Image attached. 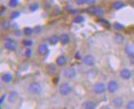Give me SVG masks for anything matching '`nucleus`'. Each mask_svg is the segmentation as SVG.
<instances>
[{
  "label": "nucleus",
  "instance_id": "a19ab883",
  "mask_svg": "<svg viewBox=\"0 0 134 109\" xmlns=\"http://www.w3.org/2000/svg\"><path fill=\"white\" fill-rule=\"evenodd\" d=\"M5 11H6V8H5L4 6H2V8H1V12H0V14L3 15V12H4Z\"/></svg>",
  "mask_w": 134,
  "mask_h": 109
},
{
  "label": "nucleus",
  "instance_id": "4be33fe9",
  "mask_svg": "<svg viewBox=\"0 0 134 109\" xmlns=\"http://www.w3.org/2000/svg\"><path fill=\"white\" fill-rule=\"evenodd\" d=\"M113 27H114V29H115V30H118V31H121V30H124V25H122L121 23H119V22H115V24L113 25Z\"/></svg>",
  "mask_w": 134,
  "mask_h": 109
},
{
  "label": "nucleus",
  "instance_id": "1a4fd4ad",
  "mask_svg": "<svg viewBox=\"0 0 134 109\" xmlns=\"http://www.w3.org/2000/svg\"><path fill=\"white\" fill-rule=\"evenodd\" d=\"M124 98L121 97H115L112 99V104L114 107H115L117 108H120L124 106Z\"/></svg>",
  "mask_w": 134,
  "mask_h": 109
},
{
  "label": "nucleus",
  "instance_id": "f8f14e48",
  "mask_svg": "<svg viewBox=\"0 0 134 109\" xmlns=\"http://www.w3.org/2000/svg\"><path fill=\"white\" fill-rule=\"evenodd\" d=\"M125 53L131 58L134 56V44H128L125 46Z\"/></svg>",
  "mask_w": 134,
  "mask_h": 109
},
{
  "label": "nucleus",
  "instance_id": "4c0bfd02",
  "mask_svg": "<svg viewBox=\"0 0 134 109\" xmlns=\"http://www.w3.org/2000/svg\"><path fill=\"white\" fill-rule=\"evenodd\" d=\"M97 2V0H87V4L88 5H92Z\"/></svg>",
  "mask_w": 134,
  "mask_h": 109
},
{
  "label": "nucleus",
  "instance_id": "9d476101",
  "mask_svg": "<svg viewBox=\"0 0 134 109\" xmlns=\"http://www.w3.org/2000/svg\"><path fill=\"white\" fill-rule=\"evenodd\" d=\"M119 76L122 79L124 80H129L132 77V72L129 69H127V68H124V69L121 70L119 72Z\"/></svg>",
  "mask_w": 134,
  "mask_h": 109
},
{
  "label": "nucleus",
  "instance_id": "58836bf2",
  "mask_svg": "<svg viewBox=\"0 0 134 109\" xmlns=\"http://www.w3.org/2000/svg\"><path fill=\"white\" fill-rule=\"evenodd\" d=\"M81 54H80V53H79V52H77L76 53H75V58L76 59H78V60H79V59H81Z\"/></svg>",
  "mask_w": 134,
  "mask_h": 109
},
{
  "label": "nucleus",
  "instance_id": "9b49d317",
  "mask_svg": "<svg viewBox=\"0 0 134 109\" xmlns=\"http://www.w3.org/2000/svg\"><path fill=\"white\" fill-rule=\"evenodd\" d=\"M81 107L82 108H84V109H95L97 108V104L90 100H87L82 103Z\"/></svg>",
  "mask_w": 134,
  "mask_h": 109
},
{
  "label": "nucleus",
  "instance_id": "b1692460",
  "mask_svg": "<svg viewBox=\"0 0 134 109\" xmlns=\"http://www.w3.org/2000/svg\"><path fill=\"white\" fill-rule=\"evenodd\" d=\"M34 32H35L34 31V29L30 28V27H25L24 29V34L25 36H31Z\"/></svg>",
  "mask_w": 134,
  "mask_h": 109
},
{
  "label": "nucleus",
  "instance_id": "bb28decb",
  "mask_svg": "<svg viewBox=\"0 0 134 109\" xmlns=\"http://www.w3.org/2000/svg\"><path fill=\"white\" fill-rule=\"evenodd\" d=\"M100 24H102V25H104L105 27H106V28H109V27L110 26V24L106 21V20L105 19H99L98 21Z\"/></svg>",
  "mask_w": 134,
  "mask_h": 109
},
{
  "label": "nucleus",
  "instance_id": "f3484780",
  "mask_svg": "<svg viewBox=\"0 0 134 109\" xmlns=\"http://www.w3.org/2000/svg\"><path fill=\"white\" fill-rule=\"evenodd\" d=\"M48 42L52 45H56L57 44H58V42H60V36H58L57 35H52L48 39Z\"/></svg>",
  "mask_w": 134,
  "mask_h": 109
},
{
  "label": "nucleus",
  "instance_id": "7c9ffc66",
  "mask_svg": "<svg viewBox=\"0 0 134 109\" xmlns=\"http://www.w3.org/2000/svg\"><path fill=\"white\" fill-rule=\"evenodd\" d=\"M96 7H91V8H87L85 10L86 12H88L89 13V14H92V15H94V13H95V11H96Z\"/></svg>",
  "mask_w": 134,
  "mask_h": 109
},
{
  "label": "nucleus",
  "instance_id": "c9c22d12",
  "mask_svg": "<svg viewBox=\"0 0 134 109\" xmlns=\"http://www.w3.org/2000/svg\"><path fill=\"white\" fill-rule=\"evenodd\" d=\"M76 4L79 6H83L84 4H87V0H75Z\"/></svg>",
  "mask_w": 134,
  "mask_h": 109
},
{
  "label": "nucleus",
  "instance_id": "f704fd0d",
  "mask_svg": "<svg viewBox=\"0 0 134 109\" xmlns=\"http://www.w3.org/2000/svg\"><path fill=\"white\" fill-rule=\"evenodd\" d=\"M34 31H35L36 34L41 33V32H42V26H40V25H37V26H35V28H34Z\"/></svg>",
  "mask_w": 134,
  "mask_h": 109
},
{
  "label": "nucleus",
  "instance_id": "a211bd4d",
  "mask_svg": "<svg viewBox=\"0 0 134 109\" xmlns=\"http://www.w3.org/2000/svg\"><path fill=\"white\" fill-rule=\"evenodd\" d=\"M125 7V4L121 1H116L113 3V8L115 10H120Z\"/></svg>",
  "mask_w": 134,
  "mask_h": 109
},
{
  "label": "nucleus",
  "instance_id": "4468645a",
  "mask_svg": "<svg viewBox=\"0 0 134 109\" xmlns=\"http://www.w3.org/2000/svg\"><path fill=\"white\" fill-rule=\"evenodd\" d=\"M18 98V93L16 91H12L9 94L8 96V103H15Z\"/></svg>",
  "mask_w": 134,
  "mask_h": 109
},
{
  "label": "nucleus",
  "instance_id": "f03ea898",
  "mask_svg": "<svg viewBox=\"0 0 134 109\" xmlns=\"http://www.w3.org/2000/svg\"><path fill=\"white\" fill-rule=\"evenodd\" d=\"M72 92V86L67 82L62 83L59 86V93L62 96H68Z\"/></svg>",
  "mask_w": 134,
  "mask_h": 109
},
{
  "label": "nucleus",
  "instance_id": "aec40b11",
  "mask_svg": "<svg viewBox=\"0 0 134 109\" xmlns=\"http://www.w3.org/2000/svg\"><path fill=\"white\" fill-rule=\"evenodd\" d=\"M57 71V67L54 64H49L48 66H47V71H48V74L52 75L54 74Z\"/></svg>",
  "mask_w": 134,
  "mask_h": 109
},
{
  "label": "nucleus",
  "instance_id": "c85d7f7f",
  "mask_svg": "<svg viewBox=\"0 0 134 109\" xmlns=\"http://www.w3.org/2000/svg\"><path fill=\"white\" fill-rule=\"evenodd\" d=\"M38 8V4L37 3H32V4L30 5V10L31 12H35Z\"/></svg>",
  "mask_w": 134,
  "mask_h": 109
},
{
  "label": "nucleus",
  "instance_id": "412c9836",
  "mask_svg": "<svg viewBox=\"0 0 134 109\" xmlns=\"http://www.w3.org/2000/svg\"><path fill=\"white\" fill-rule=\"evenodd\" d=\"M83 22H84V17L83 16H81V15L76 16L73 20V22L75 23V24H80V23H82Z\"/></svg>",
  "mask_w": 134,
  "mask_h": 109
},
{
  "label": "nucleus",
  "instance_id": "c756f323",
  "mask_svg": "<svg viewBox=\"0 0 134 109\" xmlns=\"http://www.w3.org/2000/svg\"><path fill=\"white\" fill-rule=\"evenodd\" d=\"M19 3V0H10L9 1V6L11 8H16Z\"/></svg>",
  "mask_w": 134,
  "mask_h": 109
},
{
  "label": "nucleus",
  "instance_id": "37998d69",
  "mask_svg": "<svg viewBox=\"0 0 134 109\" xmlns=\"http://www.w3.org/2000/svg\"><path fill=\"white\" fill-rule=\"evenodd\" d=\"M131 5H132V6L133 7V8H134V2H132V3H131Z\"/></svg>",
  "mask_w": 134,
  "mask_h": 109
},
{
  "label": "nucleus",
  "instance_id": "6ab92c4d",
  "mask_svg": "<svg viewBox=\"0 0 134 109\" xmlns=\"http://www.w3.org/2000/svg\"><path fill=\"white\" fill-rule=\"evenodd\" d=\"M1 28L3 31L8 30L10 28V23L7 21V20H3L2 22H1Z\"/></svg>",
  "mask_w": 134,
  "mask_h": 109
},
{
  "label": "nucleus",
  "instance_id": "6e6552de",
  "mask_svg": "<svg viewBox=\"0 0 134 109\" xmlns=\"http://www.w3.org/2000/svg\"><path fill=\"white\" fill-rule=\"evenodd\" d=\"M48 46L46 44H40L37 49V53L39 56H44L48 53Z\"/></svg>",
  "mask_w": 134,
  "mask_h": 109
},
{
  "label": "nucleus",
  "instance_id": "473e14b6",
  "mask_svg": "<svg viewBox=\"0 0 134 109\" xmlns=\"http://www.w3.org/2000/svg\"><path fill=\"white\" fill-rule=\"evenodd\" d=\"M127 108L128 109H134V100H130L128 104H127Z\"/></svg>",
  "mask_w": 134,
  "mask_h": 109
},
{
  "label": "nucleus",
  "instance_id": "e433bc0d",
  "mask_svg": "<svg viewBox=\"0 0 134 109\" xmlns=\"http://www.w3.org/2000/svg\"><path fill=\"white\" fill-rule=\"evenodd\" d=\"M6 98H7V95L6 94H3V96L0 98V105H3V103H4V101L6 100Z\"/></svg>",
  "mask_w": 134,
  "mask_h": 109
},
{
  "label": "nucleus",
  "instance_id": "a878e982",
  "mask_svg": "<svg viewBox=\"0 0 134 109\" xmlns=\"http://www.w3.org/2000/svg\"><path fill=\"white\" fill-rule=\"evenodd\" d=\"M94 15L97 17H102L103 15V11L102 8H96V11H95V13H94Z\"/></svg>",
  "mask_w": 134,
  "mask_h": 109
},
{
  "label": "nucleus",
  "instance_id": "2eb2a0df",
  "mask_svg": "<svg viewBox=\"0 0 134 109\" xmlns=\"http://www.w3.org/2000/svg\"><path fill=\"white\" fill-rule=\"evenodd\" d=\"M1 79H2L3 82H4L6 84H8V83H10L11 81L12 80L13 76H12V75L11 73H5V74H3V76H2Z\"/></svg>",
  "mask_w": 134,
  "mask_h": 109
},
{
  "label": "nucleus",
  "instance_id": "20e7f679",
  "mask_svg": "<svg viewBox=\"0 0 134 109\" xmlns=\"http://www.w3.org/2000/svg\"><path fill=\"white\" fill-rule=\"evenodd\" d=\"M106 90H107V87L105 86V85L104 83H97L92 88L93 92L97 94H104Z\"/></svg>",
  "mask_w": 134,
  "mask_h": 109
},
{
  "label": "nucleus",
  "instance_id": "c03bdc74",
  "mask_svg": "<svg viewBox=\"0 0 134 109\" xmlns=\"http://www.w3.org/2000/svg\"><path fill=\"white\" fill-rule=\"evenodd\" d=\"M69 1H72V0H69Z\"/></svg>",
  "mask_w": 134,
  "mask_h": 109
},
{
  "label": "nucleus",
  "instance_id": "cd10ccee",
  "mask_svg": "<svg viewBox=\"0 0 134 109\" xmlns=\"http://www.w3.org/2000/svg\"><path fill=\"white\" fill-rule=\"evenodd\" d=\"M65 8H66V10L68 11L70 13H71V14H75V13L78 12V10L77 9L72 8V7H70V6H67Z\"/></svg>",
  "mask_w": 134,
  "mask_h": 109
},
{
  "label": "nucleus",
  "instance_id": "5701e85b",
  "mask_svg": "<svg viewBox=\"0 0 134 109\" xmlns=\"http://www.w3.org/2000/svg\"><path fill=\"white\" fill-rule=\"evenodd\" d=\"M124 40V36L121 35H119V34H116V35H115V41L117 44H123Z\"/></svg>",
  "mask_w": 134,
  "mask_h": 109
},
{
  "label": "nucleus",
  "instance_id": "72a5a7b5",
  "mask_svg": "<svg viewBox=\"0 0 134 109\" xmlns=\"http://www.w3.org/2000/svg\"><path fill=\"white\" fill-rule=\"evenodd\" d=\"M25 57L26 58H30L31 57V55H32V49H27L25 50Z\"/></svg>",
  "mask_w": 134,
  "mask_h": 109
},
{
  "label": "nucleus",
  "instance_id": "f257e3e1",
  "mask_svg": "<svg viewBox=\"0 0 134 109\" xmlns=\"http://www.w3.org/2000/svg\"><path fill=\"white\" fill-rule=\"evenodd\" d=\"M43 88L38 82H31L28 86V92L32 95H39L42 93Z\"/></svg>",
  "mask_w": 134,
  "mask_h": 109
},
{
  "label": "nucleus",
  "instance_id": "ddd939ff",
  "mask_svg": "<svg viewBox=\"0 0 134 109\" xmlns=\"http://www.w3.org/2000/svg\"><path fill=\"white\" fill-rule=\"evenodd\" d=\"M56 63L59 66H64L67 63V58L65 55H61L56 59Z\"/></svg>",
  "mask_w": 134,
  "mask_h": 109
},
{
  "label": "nucleus",
  "instance_id": "39448f33",
  "mask_svg": "<svg viewBox=\"0 0 134 109\" xmlns=\"http://www.w3.org/2000/svg\"><path fill=\"white\" fill-rule=\"evenodd\" d=\"M119 89V85L115 80H110L107 85V90L110 94H115Z\"/></svg>",
  "mask_w": 134,
  "mask_h": 109
},
{
  "label": "nucleus",
  "instance_id": "ea45409f",
  "mask_svg": "<svg viewBox=\"0 0 134 109\" xmlns=\"http://www.w3.org/2000/svg\"><path fill=\"white\" fill-rule=\"evenodd\" d=\"M21 30H17L15 31V35L16 36H21Z\"/></svg>",
  "mask_w": 134,
  "mask_h": 109
},
{
  "label": "nucleus",
  "instance_id": "dca6fc26",
  "mask_svg": "<svg viewBox=\"0 0 134 109\" xmlns=\"http://www.w3.org/2000/svg\"><path fill=\"white\" fill-rule=\"evenodd\" d=\"M70 38L69 36V35L67 34H62V35H60V42H61L62 44H67L70 43Z\"/></svg>",
  "mask_w": 134,
  "mask_h": 109
},
{
  "label": "nucleus",
  "instance_id": "0eeeda50",
  "mask_svg": "<svg viewBox=\"0 0 134 109\" xmlns=\"http://www.w3.org/2000/svg\"><path fill=\"white\" fill-rule=\"evenodd\" d=\"M83 64H85L88 66H92L95 64V58H93V56L88 54V55L85 56L83 58Z\"/></svg>",
  "mask_w": 134,
  "mask_h": 109
},
{
  "label": "nucleus",
  "instance_id": "79ce46f5",
  "mask_svg": "<svg viewBox=\"0 0 134 109\" xmlns=\"http://www.w3.org/2000/svg\"><path fill=\"white\" fill-rule=\"evenodd\" d=\"M130 64L131 65H134V56L130 58Z\"/></svg>",
  "mask_w": 134,
  "mask_h": 109
},
{
  "label": "nucleus",
  "instance_id": "393cba45",
  "mask_svg": "<svg viewBox=\"0 0 134 109\" xmlns=\"http://www.w3.org/2000/svg\"><path fill=\"white\" fill-rule=\"evenodd\" d=\"M20 16H21V12H17V11H15V12H12L10 15V18L12 20H14V19H16L18 18Z\"/></svg>",
  "mask_w": 134,
  "mask_h": 109
},
{
  "label": "nucleus",
  "instance_id": "7ed1b4c3",
  "mask_svg": "<svg viewBox=\"0 0 134 109\" xmlns=\"http://www.w3.org/2000/svg\"><path fill=\"white\" fill-rule=\"evenodd\" d=\"M77 75L76 70L74 67H67L63 71V76L65 79L72 80L74 79Z\"/></svg>",
  "mask_w": 134,
  "mask_h": 109
},
{
  "label": "nucleus",
  "instance_id": "423d86ee",
  "mask_svg": "<svg viewBox=\"0 0 134 109\" xmlns=\"http://www.w3.org/2000/svg\"><path fill=\"white\" fill-rule=\"evenodd\" d=\"M4 47L6 49H8L9 51H16L17 48L16 43L10 39H8L6 40V42L4 44Z\"/></svg>",
  "mask_w": 134,
  "mask_h": 109
},
{
  "label": "nucleus",
  "instance_id": "2f4dec72",
  "mask_svg": "<svg viewBox=\"0 0 134 109\" xmlns=\"http://www.w3.org/2000/svg\"><path fill=\"white\" fill-rule=\"evenodd\" d=\"M23 44L26 47H30V46L33 45V41H32V40H29V39H25L23 41Z\"/></svg>",
  "mask_w": 134,
  "mask_h": 109
}]
</instances>
